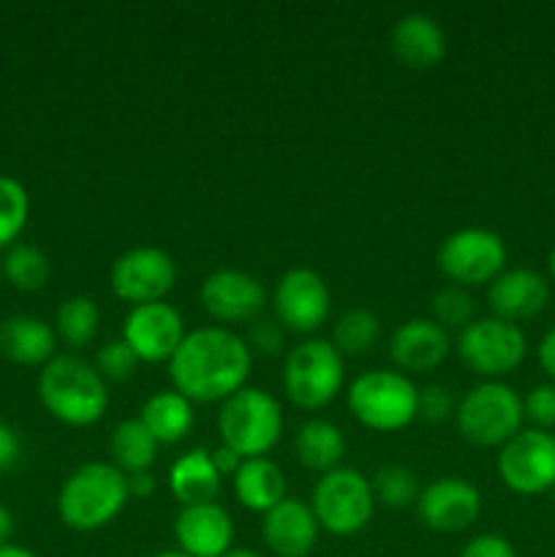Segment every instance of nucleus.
I'll return each mask as SVG.
<instances>
[{"label":"nucleus","instance_id":"1","mask_svg":"<svg viewBox=\"0 0 555 557\" xmlns=\"http://www.w3.org/2000/svg\"><path fill=\"white\" fill-rule=\"evenodd\" d=\"M254 354L245 341L221 326L188 332L169 359L174 392L190 403L229 400L248 381Z\"/></svg>","mask_w":555,"mask_h":557},{"label":"nucleus","instance_id":"2","mask_svg":"<svg viewBox=\"0 0 555 557\" xmlns=\"http://www.w3.org/2000/svg\"><path fill=\"white\" fill-rule=\"evenodd\" d=\"M38 397L58 422L90 428L107 413L109 392L103 379L85 359L60 354L38 375Z\"/></svg>","mask_w":555,"mask_h":557},{"label":"nucleus","instance_id":"3","mask_svg":"<svg viewBox=\"0 0 555 557\" xmlns=\"http://www.w3.org/2000/svg\"><path fill=\"white\" fill-rule=\"evenodd\" d=\"M128 482L112 462H87L63 482L58 515L71 531L92 533L107 528L128 504Z\"/></svg>","mask_w":555,"mask_h":557},{"label":"nucleus","instance_id":"4","mask_svg":"<svg viewBox=\"0 0 555 557\" xmlns=\"http://www.w3.org/2000/svg\"><path fill=\"white\" fill-rule=\"evenodd\" d=\"M218 433L223 446L237 451L243 460L264 457L283 433V411L270 392L259 386H243L218 413Z\"/></svg>","mask_w":555,"mask_h":557},{"label":"nucleus","instance_id":"5","mask_svg":"<svg viewBox=\"0 0 555 557\" xmlns=\"http://www.w3.org/2000/svg\"><path fill=\"white\" fill-rule=\"evenodd\" d=\"M419 389L395 370H370L348 386V411L375 433H397L417 419Z\"/></svg>","mask_w":555,"mask_h":557},{"label":"nucleus","instance_id":"6","mask_svg":"<svg viewBox=\"0 0 555 557\" xmlns=\"http://www.w3.org/2000/svg\"><path fill=\"white\" fill-rule=\"evenodd\" d=\"M457 430L462 438L473 446H504L520 433V424L526 419L522 400L511 386L501 381H484L462 395L455 408Z\"/></svg>","mask_w":555,"mask_h":557},{"label":"nucleus","instance_id":"7","mask_svg":"<svg viewBox=\"0 0 555 557\" xmlns=\"http://www.w3.org/2000/svg\"><path fill=\"white\" fill-rule=\"evenodd\" d=\"M343 357L330 341L310 337L288 351L283 362V389L303 411H321L343 389Z\"/></svg>","mask_w":555,"mask_h":557},{"label":"nucleus","instance_id":"8","mask_svg":"<svg viewBox=\"0 0 555 557\" xmlns=\"http://www.w3.org/2000/svg\"><path fill=\"white\" fill-rule=\"evenodd\" d=\"M373 487L354 468H335L316 482L310 509L319 528L332 536H354L373 517Z\"/></svg>","mask_w":555,"mask_h":557},{"label":"nucleus","instance_id":"9","mask_svg":"<svg viewBox=\"0 0 555 557\" xmlns=\"http://www.w3.org/2000/svg\"><path fill=\"white\" fill-rule=\"evenodd\" d=\"M526 351L528 343L520 326L495 319V315L471 321L460 332V337H457V357H460V362L477 375L493 381L520 368Z\"/></svg>","mask_w":555,"mask_h":557},{"label":"nucleus","instance_id":"10","mask_svg":"<svg viewBox=\"0 0 555 557\" xmlns=\"http://www.w3.org/2000/svg\"><path fill=\"white\" fill-rule=\"evenodd\" d=\"M506 267V245L490 228H460L439 248V270L452 286L471 288L493 283Z\"/></svg>","mask_w":555,"mask_h":557},{"label":"nucleus","instance_id":"11","mask_svg":"<svg viewBox=\"0 0 555 557\" xmlns=\"http://www.w3.org/2000/svg\"><path fill=\"white\" fill-rule=\"evenodd\" d=\"M498 476L511 493L539 495L555 487V435L547 430H520L501 446Z\"/></svg>","mask_w":555,"mask_h":557},{"label":"nucleus","instance_id":"12","mask_svg":"<svg viewBox=\"0 0 555 557\" xmlns=\"http://www.w3.org/2000/svg\"><path fill=\"white\" fill-rule=\"evenodd\" d=\"M112 292L123 302L152 305L163 302L177 283V267L161 248H131L112 264Z\"/></svg>","mask_w":555,"mask_h":557},{"label":"nucleus","instance_id":"13","mask_svg":"<svg viewBox=\"0 0 555 557\" xmlns=\"http://www.w3.org/2000/svg\"><path fill=\"white\" fill-rule=\"evenodd\" d=\"M330 305L332 297L324 277L313 270H305V267L288 270L278 281L275 294H272L278 324L299 332V335H310V332L319 330L330 315Z\"/></svg>","mask_w":555,"mask_h":557},{"label":"nucleus","instance_id":"14","mask_svg":"<svg viewBox=\"0 0 555 557\" xmlns=\"http://www.w3.org/2000/svg\"><path fill=\"white\" fill-rule=\"evenodd\" d=\"M183 337V315L169 302L139 305L123 319V341L139 357V362H169Z\"/></svg>","mask_w":555,"mask_h":557},{"label":"nucleus","instance_id":"15","mask_svg":"<svg viewBox=\"0 0 555 557\" xmlns=\"http://www.w3.org/2000/svg\"><path fill=\"white\" fill-rule=\"evenodd\" d=\"M482 495L460 476H441L419 493L417 515L430 531L460 533L479 520Z\"/></svg>","mask_w":555,"mask_h":557},{"label":"nucleus","instance_id":"16","mask_svg":"<svg viewBox=\"0 0 555 557\" xmlns=\"http://www.w3.org/2000/svg\"><path fill=\"white\" fill-rule=\"evenodd\" d=\"M201 305L223 324H250L267 305V292L243 270H215L201 283Z\"/></svg>","mask_w":555,"mask_h":557},{"label":"nucleus","instance_id":"17","mask_svg":"<svg viewBox=\"0 0 555 557\" xmlns=\"http://www.w3.org/2000/svg\"><path fill=\"white\" fill-rule=\"evenodd\" d=\"M180 553L190 557H223L232 549L234 522L218 504L183 506L174 520Z\"/></svg>","mask_w":555,"mask_h":557},{"label":"nucleus","instance_id":"18","mask_svg":"<svg viewBox=\"0 0 555 557\" xmlns=\"http://www.w3.org/2000/svg\"><path fill=\"white\" fill-rule=\"evenodd\" d=\"M550 302V286L539 272L517 267V270H504L488 288V305L495 319L517 321L533 319Z\"/></svg>","mask_w":555,"mask_h":557},{"label":"nucleus","instance_id":"19","mask_svg":"<svg viewBox=\"0 0 555 557\" xmlns=\"http://www.w3.org/2000/svg\"><path fill=\"white\" fill-rule=\"evenodd\" d=\"M449 332L433 319H411L392 332L390 357L406 373H428L449 357Z\"/></svg>","mask_w":555,"mask_h":557},{"label":"nucleus","instance_id":"20","mask_svg":"<svg viewBox=\"0 0 555 557\" xmlns=\"http://www.w3.org/2000/svg\"><path fill=\"white\" fill-rule=\"evenodd\" d=\"M267 547L278 557H308L319 539V522H316L313 509L297 498H283L275 509L264 515Z\"/></svg>","mask_w":555,"mask_h":557},{"label":"nucleus","instance_id":"21","mask_svg":"<svg viewBox=\"0 0 555 557\" xmlns=\"http://www.w3.org/2000/svg\"><path fill=\"white\" fill-rule=\"evenodd\" d=\"M390 49L406 69L428 71L446 58V36L428 14H406L390 33Z\"/></svg>","mask_w":555,"mask_h":557},{"label":"nucleus","instance_id":"22","mask_svg":"<svg viewBox=\"0 0 555 557\" xmlns=\"http://www.w3.org/2000/svg\"><path fill=\"white\" fill-rule=\"evenodd\" d=\"M58 332L36 315L0 321V354L16 364H47L54 359Z\"/></svg>","mask_w":555,"mask_h":557},{"label":"nucleus","instance_id":"23","mask_svg":"<svg viewBox=\"0 0 555 557\" xmlns=\"http://www.w3.org/2000/svg\"><path fill=\"white\" fill-rule=\"evenodd\" d=\"M221 482V473L212 466V457L207 449L185 451L169 468V490L183 506L215 504Z\"/></svg>","mask_w":555,"mask_h":557},{"label":"nucleus","instance_id":"24","mask_svg":"<svg viewBox=\"0 0 555 557\" xmlns=\"http://www.w3.org/2000/svg\"><path fill=\"white\" fill-rule=\"evenodd\" d=\"M234 495L248 511H270L286 498V479L283 471L267 457L243 460L234 473Z\"/></svg>","mask_w":555,"mask_h":557},{"label":"nucleus","instance_id":"25","mask_svg":"<svg viewBox=\"0 0 555 557\" xmlns=\"http://www.w3.org/2000/svg\"><path fill=\"white\" fill-rule=\"evenodd\" d=\"M139 422L150 430L152 438L161 444H177L188 435V430L194 428V406L190 400H185L180 392H156L152 397H147V403L139 411Z\"/></svg>","mask_w":555,"mask_h":557},{"label":"nucleus","instance_id":"26","mask_svg":"<svg viewBox=\"0 0 555 557\" xmlns=\"http://www.w3.org/2000/svg\"><path fill=\"white\" fill-rule=\"evenodd\" d=\"M294 449H297L299 462L310 471H319L321 476L335 468H341L343 451H346V441L343 433L326 419H308L303 428L297 430V438H294Z\"/></svg>","mask_w":555,"mask_h":557},{"label":"nucleus","instance_id":"27","mask_svg":"<svg viewBox=\"0 0 555 557\" xmlns=\"http://www.w3.org/2000/svg\"><path fill=\"white\" fill-rule=\"evenodd\" d=\"M109 451H112V466L131 476V473L150 471L152 462L158 460V441L139 419H125L114 428Z\"/></svg>","mask_w":555,"mask_h":557},{"label":"nucleus","instance_id":"28","mask_svg":"<svg viewBox=\"0 0 555 557\" xmlns=\"http://www.w3.org/2000/svg\"><path fill=\"white\" fill-rule=\"evenodd\" d=\"M98 324L101 313L90 297H69L54 313V332L74 348L90 346L98 335Z\"/></svg>","mask_w":555,"mask_h":557},{"label":"nucleus","instance_id":"29","mask_svg":"<svg viewBox=\"0 0 555 557\" xmlns=\"http://www.w3.org/2000/svg\"><path fill=\"white\" fill-rule=\"evenodd\" d=\"M381 337V324L370 310L354 308L346 310L341 319L332 326V346L337 348L341 357H359V354H368L370 348L379 343Z\"/></svg>","mask_w":555,"mask_h":557},{"label":"nucleus","instance_id":"30","mask_svg":"<svg viewBox=\"0 0 555 557\" xmlns=\"http://www.w3.org/2000/svg\"><path fill=\"white\" fill-rule=\"evenodd\" d=\"M0 275L16 292H38L49 281V259L33 245H11L0 264Z\"/></svg>","mask_w":555,"mask_h":557},{"label":"nucleus","instance_id":"31","mask_svg":"<svg viewBox=\"0 0 555 557\" xmlns=\"http://www.w3.org/2000/svg\"><path fill=\"white\" fill-rule=\"evenodd\" d=\"M30 196L20 180L0 174V250L11 248L27 226Z\"/></svg>","mask_w":555,"mask_h":557},{"label":"nucleus","instance_id":"32","mask_svg":"<svg viewBox=\"0 0 555 557\" xmlns=\"http://www.w3.org/2000/svg\"><path fill=\"white\" fill-rule=\"evenodd\" d=\"M370 487H373V498L390 509H406L408 504H417L419 498L417 476L403 466L379 468Z\"/></svg>","mask_w":555,"mask_h":557},{"label":"nucleus","instance_id":"33","mask_svg":"<svg viewBox=\"0 0 555 557\" xmlns=\"http://www.w3.org/2000/svg\"><path fill=\"white\" fill-rule=\"evenodd\" d=\"M473 297L460 286H444L433 297V321L444 330H466L473 321Z\"/></svg>","mask_w":555,"mask_h":557},{"label":"nucleus","instance_id":"34","mask_svg":"<svg viewBox=\"0 0 555 557\" xmlns=\"http://www.w3.org/2000/svg\"><path fill=\"white\" fill-rule=\"evenodd\" d=\"M92 368L98 370V375H101L103 381H125L136 373V368H139V357H136V354L131 351L128 343L120 337V341H109L98 348Z\"/></svg>","mask_w":555,"mask_h":557},{"label":"nucleus","instance_id":"35","mask_svg":"<svg viewBox=\"0 0 555 557\" xmlns=\"http://www.w3.org/2000/svg\"><path fill=\"white\" fill-rule=\"evenodd\" d=\"M250 354H261V357H278L283 351V326L272 319H256L250 321L248 335L243 337Z\"/></svg>","mask_w":555,"mask_h":557},{"label":"nucleus","instance_id":"36","mask_svg":"<svg viewBox=\"0 0 555 557\" xmlns=\"http://www.w3.org/2000/svg\"><path fill=\"white\" fill-rule=\"evenodd\" d=\"M455 411V400H452L449 389L441 384H430L419 392V400H417V419L430 424H439L446 422Z\"/></svg>","mask_w":555,"mask_h":557},{"label":"nucleus","instance_id":"37","mask_svg":"<svg viewBox=\"0 0 555 557\" xmlns=\"http://www.w3.org/2000/svg\"><path fill=\"white\" fill-rule=\"evenodd\" d=\"M522 413L536 424V430L555 428V384H539L522 400Z\"/></svg>","mask_w":555,"mask_h":557},{"label":"nucleus","instance_id":"38","mask_svg":"<svg viewBox=\"0 0 555 557\" xmlns=\"http://www.w3.org/2000/svg\"><path fill=\"white\" fill-rule=\"evenodd\" d=\"M460 557H517V555H515V547H511L504 536L484 533V536H477L473 542H468Z\"/></svg>","mask_w":555,"mask_h":557},{"label":"nucleus","instance_id":"39","mask_svg":"<svg viewBox=\"0 0 555 557\" xmlns=\"http://www.w3.org/2000/svg\"><path fill=\"white\" fill-rule=\"evenodd\" d=\"M20 438L9 424H0V471H9L16 460H20Z\"/></svg>","mask_w":555,"mask_h":557},{"label":"nucleus","instance_id":"40","mask_svg":"<svg viewBox=\"0 0 555 557\" xmlns=\"http://www.w3.org/2000/svg\"><path fill=\"white\" fill-rule=\"evenodd\" d=\"M210 457H212V466H215V471L221 473V479L223 476H234V473L239 471V466H243V457L237 455V451H232L229 449V446H218L215 451H210Z\"/></svg>","mask_w":555,"mask_h":557},{"label":"nucleus","instance_id":"41","mask_svg":"<svg viewBox=\"0 0 555 557\" xmlns=\"http://www.w3.org/2000/svg\"><path fill=\"white\" fill-rule=\"evenodd\" d=\"M125 482H128V498H150L156 493V476L150 471L131 473L125 476Z\"/></svg>","mask_w":555,"mask_h":557},{"label":"nucleus","instance_id":"42","mask_svg":"<svg viewBox=\"0 0 555 557\" xmlns=\"http://www.w3.org/2000/svg\"><path fill=\"white\" fill-rule=\"evenodd\" d=\"M539 364L544 373L555 381V326L544 332L542 343H539Z\"/></svg>","mask_w":555,"mask_h":557},{"label":"nucleus","instance_id":"43","mask_svg":"<svg viewBox=\"0 0 555 557\" xmlns=\"http://www.w3.org/2000/svg\"><path fill=\"white\" fill-rule=\"evenodd\" d=\"M11 536H14V515L0 504V547L11 544Z\"/></svg>","mask_w":555,"mask_h":557},{"label":"nucleus","instance_id":"44","mask_svg":"<svg viewBox=\"0 0 555 557\" xmlns=\"http://www.w3.org/2000/svg\"><path fill=\"white\" fill-rule=\"evenodd\" d=\"M0 557H38V555H33L30 549L25 547H16V544H5V547H0Z\"/></svg>","mask_w":555,"mask_h":557},{"label":"nucleus","instance_id":"45","mask_svg":"<svg viewBox=\"0 0 555 557\" xmlns=\"http://www.w3.org/2000/svg\"><path fill=\"white\" fill-rule=\"evenodd\" d=\"M223 557H261V555H256L254 549H239V547H232V549H229V553L223 555Z\"/></svg>","mask_w":555,"mask_h":557},{"label":"nucleus","instance_id":"46","mask_svg":"<svg viewBox=\"0 0 555 557\" xmlns=\"http://www.w3.org/2000/svg\"><path fill=\"white\" fill-rule=\"evenodd\" d=\"M547 264H550V275H553V281H555V245H553V250H550Z\"/></svg>","mask_w":555,"mask_h":557},{"label":"nucleus","instance_id":"47","mask_svg":"<svg viewBox=\"0 0 555 557\" xmlns=\"http://www.w3.org/2000/svg\"><path fill=\"white\" fill-rule=\"evenodd\" d=\"M156 557H190V555H185V553H158Z\"/></svg>","mask_w":555,"mask_h":557},{"label":"nucleus","instance_id":"48","mask_svg":"<svg viewBox=\"0 0 555 557\" xmlns=\"http://www.w3.org/2000/svg\"><path fill=\"white\" fill-rule=\"evenodd\" d=\"M553 500H555V487H553Z\"/></svg>","mask_w":555,"mask_h":557}]
</instances>
